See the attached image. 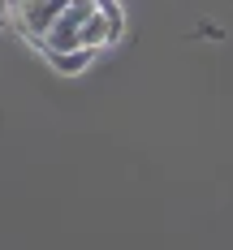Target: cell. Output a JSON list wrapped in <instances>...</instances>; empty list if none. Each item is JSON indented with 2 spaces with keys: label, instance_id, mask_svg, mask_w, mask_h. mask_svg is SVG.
<instances>
[{
  "label": "cell",
  "instance_id": "6da1fadb",
  "mask_svg": "<svg viewBox=\"0 0 233 250\" xmlns=\"http://www.w3.org/2000/svg\"><path fill=\"white\" fill-rule=\"evenodd\" d=\"M65 4H69V0H13V4H9V9H13L9 18H13V26H18L26 39L39 48V43H43V35H48V26L61 18V9H65Z\"/></svg>",
  "mask_w": 233,
  "mask_h": 250
}]
</instances>
